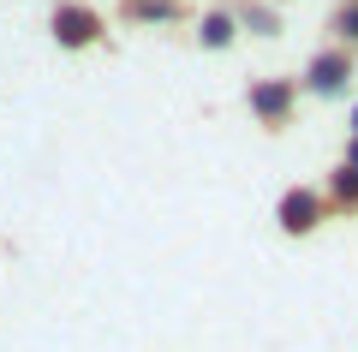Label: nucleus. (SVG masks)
Returning <instances> with one entry per match:
<instances>
[{"label":"nucleus","instance_id":"f257e3e1","mask_svg":"<svg viewBox=\"0 0 358 352\" xmlns=\"http://www.w3.org/2000/svg\"><path fill=\"white\" fill-rule=\"evenodd\" d=\"M245 101H251V113L263 126H287V120H293V101H299V84L293 78H257V84L245 90Z\"/></svg>","mask_w":358,"mask_h":352},{"label":"nucleus","instance_id":"f03ea898","mask_svg":"<svg viewBox=\"0 0 358 352\" xmlns=\"http://www.w3.org/2000/svg\"><path fill=\"white\" fill-rule=\"evenodd\" d=\"M48 30H54V42L60 48H90V42L102 36V13H90V6H78V0H66V6H54V18H48Z\"/></svg>","mask_w":358,"mask_h":352},{"label":"nucleus","instance_id":"7ed1b4c3","mask_svg":"<svg viewBox=\"0 0 358 352\" xmlns=\"http://www.w3.org/2000/svg\"><path fill=\"white\" fill-rule=\"evenodd\" d=\"M322 209H329V197H317V191H281V203H275V221H281V233H317L322 227Z\"/></svg>","mask_w":358,"mask_h":352},{"label":"nucleus","instance_id":"20e7f679","mask_svg":"<svg viewBox=\"0 0 358 352\" xmlns=\"http://www.w3.org/2000/svg\"><path fill=\"white\" fill-rule=\"evenodd\" d=\"M305 84L317 90V96H341V90L352 84V54L346 48H322L317 60L305 66Z\"/></svg>","mask_w":358,"mask_h":352},{"label":"nucleus","instance_id":"39448f33","mask_svg":"<svg viewBox=\"0 0 358 352\" xmlns=\"http://www.w3.org/2000/svg\"><path fill=\"white\" fill-rule=\"evenodd\" d=\"M233 36H239V18L233 13H209L203 24H197V42H203V48H227Z\"/></svg>","mask_w":358,"mask_h":352},{"label":"nucleus","instance_id":"423d86ee","mask_svg":"<svg viewBox=\"0 0 358 352\" xmlns=\"http://www.w3.org/2000/svg\"><path fill=\"white\" fill-rule=\"evenodd\" d=\"M329 203H334V209H358V167H334V174H329Z\"/></svg>","mask_w":358,"mask_h":352},{"label":"nucleus","instance_id":"0eeeda50","mask_svg":"<svg viewBox=\"0 0 358 352\" xmlns=\"http://www.w3.org/2000/svg\"><path fill=\"white\" fill-rule=\"evenodd\" d=\"M334 30H341V42H358V6H341L334 13Z\"/></svg>","mask_w":358,"mask_h":352},{"label":"nucleus","instance_id":"6e6552de","mask_svg":"<svg viewBox=\"0 0 358 352\" xmlns=\"http://www.w3.org/2000/svg\"><path fill=\"white\" fill-rule=\"evenodd\" d=\"M131 13H138V18H167V13H173V0H131Z\"/></svg>","mask_w":358,"mask_h":352},{"label":"nucleus","instance_id":"1a4fd4ad","mask_svg":"<svg viewBox=\"0 0 358 352\" xmlns=\"http://www.w3.org/2000/svg\"><path fill=\"white\" fill-rule=\"evenodd\" d=\"M346 167H358V138H346Z\"/></svg>","mask_w":358,"mask_h":352},{"label":"nucleus","instance_id":"9d476101","mask_svg":"<svg viewBox=\"0 0 358 352\" xmlns=\"http://www.w3.org/2000/svg\"><path fill=\"white\" fill-rule=\"evenodd\" d=\"M346 132H352V138H358V108H352V126H346Z\"/></svg>","mask_w":358,"mask_h":352},{"label":"nucleus","instance_id":"9b49d317","mask_svg":"<svg viewBox=\"0 0 358 352\" xmlns=\"http://www.w3.org/2000/svg\"><path fill=\"white\" fill-rule=\"evenodd\" d=\"M346 6H358V0H346Z\"/></svg>","mask_w":358,"mask_h":352}]
</instances>
